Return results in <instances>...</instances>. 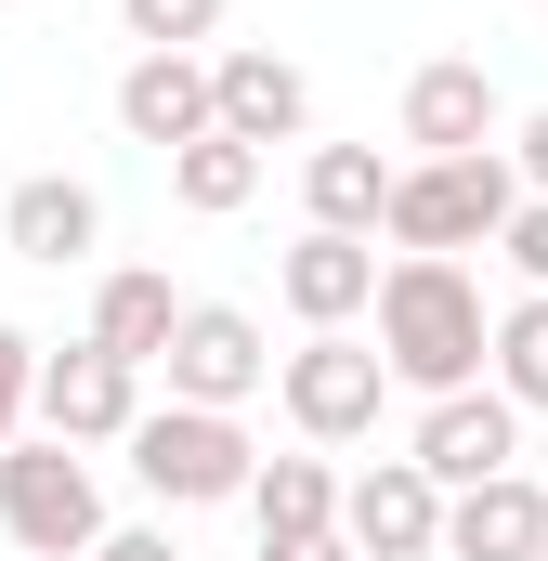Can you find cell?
I'll return each mask as SVG.
<instances>
[{
	"label": "cell",
	"instance_id": "cell-19",
	"mask_svg": "<svg viewBox=\"0 0 548 561\" xmlns=\"http://www.w3.org/2000/svg\"><path fill=\"white\" fill-rule=\"evenodd\" d=\"M249 523H262V536H327V523H340V470H327V457H262V470H249Z\"/></svg>",
	"mask_w": 548,
	"mask_h": 561
},
{
	"label": "cell",
	"instance_id": "cell-27",
	"mask_svg": "<svg viewBox=\"0 0 548 561\" xmlns=\"http://www.w3.org/2000/svg\"><path fill=\"white\" fill-rule=\"evenodd\" d=\"M0 13H13V0H0Z\"/></svg>",
	"mask_w": 548,
	"mask_h": 561
},
{
	"label": "cell",
	"instance_id": "cell-23",
	"mask_svg": "<svg viewBox=\"0 0 548 561\" xmlns=\"http://www.w3.org/2000/svg\"><path fill=\"white\" fill-rule=\"evenodd\" d=\"M26 379H39V340H26V327H0V444L26 431Z\"/></svg>",
	"mask_w": 548,
	"mask_h": 561
},
{
	"label": "cell",
	"instance_id": "cell-15",
	"mask_svg": "<svg viewBox=\"0 0 548 561\" xmlns=\"http://www.w3.org/2000/svg\"><path fill=\"white\" fill-rule=\"evenodd\" d=\"M118 131L132 144H196L209 131V53H132V79H118Z\"/></svg>",
	"mask_w": 548,
	"mask_h": 561
},
{
	"label": "cell",
	"instance_id": "cell-20",
	"mask_svg": "<svg viewBox=\"0 0 548 561\" xmlns=\"http://www.w3.org/2000/svg\"><path fill=\"white\" fill-rule=\"evenodd\" d=\"M483 366H496V392H510L523 419H548V300H536V287L483 327Z\"/></svg>",
	"mask_w": 548,
	"mask_h": 561
},
{
	"label": "cell",
	"instance_id": "cell-4",
	"mask_svg": "<svg viewBox=\"0 0 548 561\" xmlns=\"http://www.w3.org/2000/svg\"><path fill=\"white\" fill-rule=\"evenodd\" d=\"M118 444H132V483L157 510H222V496H249V470H262V444L222 419V405H144Z\"/></svg>",
	"mask_w": 548,
	"mask_h": 561
},
{
	"label": "cell",
	"instance_id": "cell-11",
	"mask_svg": "<svg viewBox=\"0 0 548 561\" xmlns=\"http://www.w3.org/2000/svg\"><path fill=\"white\" fill-rule=\"evenodd\" d=\"M0 249L39 262V275H79V262L105 249V196H92L79 170H26V183L0 196Z\"/></svg>",
	"mask_w": 548,
	"mask_h": 561
},
{
	"label": "cell",
	"instance_id": "cell-18",
	"mask_svg": "<svg viewBox=\"0 0 548 561\" xmlns=\"http://www.w3.org/2000/svg\"><path fill=\"white\" fill-rule=\"evenodd\" d=\"M170 196H183L196 222H236V209L262 196V144H236V131H196V144H170Z\"/></svg>",
	"mask_w": 548,
	"mask_h": 561
},
{
	"label": "cell",
	"instance_id": "cell-12",
	"mask_svg": "<svg viewBox=\"0 0 548 561\" xmlns=\"http://www.w3.org/2000/svg\"><path fill=\"white\" fill-rule=\"evenodd\" d=\"M496 131H510V105H496V79L470 53H431L406 79V144L418 157H470V144H496Z\"/></svg>",
	"mask_w": 548,
	"mask_h": 561
},
{
	"label": "cell",
	"instance_id": "cell-9",
	"mask_svg": "<svg viewBox=\"0 0 548 561\" xmlns=\"http://www.w3.org/2000/svg\"><path fill=\"white\" fill-rule=\"evenodd\" d=\"M340 549L353 561H444V483L418 457H379L340 483Z\"/></svg>",
	"mask_w": 548,
	"mask_h": 561
},
{
	"label": "cell",
	"instance_id": "cell-1",
	"mask_svg": "<svg viewBox=\"0 0 548 561\" xmlns=\"http://www.w3.org/2000/svg\"><path fill=\"white\" fill-rule=\"evenodd\" d=\"M366 313H379L366 353H379L392 392L431 405V392H470V379H483V327H496V313H483L470 262H418L406 249V262H379V300H366Z\"/></svg>",
	"mask_w": 548,
	"mask_h": 561
},
{
	"label": "cell",
	"instance_id": "cell-5",
	"mask_svg": "<svg viewBox=\"0 0 548 561\" xmlns=\"http://www.w3.org/2000/svg\"><path fill=\"white\" fill-rule=\"evenodd\" d=\"M274 405H287L300 444H366L379 405H392V379H379V353L353 327H313L300 353H274Z\"/></svg>",
	"mask_w": 548,
	"mask_h": 561
},
{
	"label": "cell",
	"instance_id": "cell-10",
	"mask_svg": "<svg viewBox=\"0 0 548 561\" xmlns=\"http://www.w3.org/2000/svg\"><path fill=\"white\" fill-rule=\"evenodd\" d=\"M209 131H236V144H300V131H313V79H300L287 53H262V39L209 53Z\"/></svg>",
	"mask_w": 548,
	"mask_h": 561
},
{
	"label": "cell",
	"instance_id": "cell-26",
	"mask_svg": "<svg viewBox=\"0 0 548 561\" xmlns=\"http://www.w3.org/2000/svg\"><path fill=\"white\" fill-rule=\"evenodd\" d=\"M262 561H353V549H340V523H327V536H262Z\"/></svg>",
	"mask_w": 548,
	"mask_h": 561
},
{
	"label": "cell",
	"instance_id": "cell-21",
	"mask_svg": "<svg viewBox=\"0 0 548 561\" xmlns=\"http://www.w3.org/2000/svg\"><path fill=\"white\" fill-rule=\"evenodd\" d=\"M118 26H132L144 53H209L222 39V0H118Z\"/></svg>",
	"mask_w": 548,
	"mask_h": 561
},
{
	"label": "cell",
	"instance_id": "cell-7",
	"mask_svg": "<svg viewBox=\"0 0 548 561\" xmlns=\"http://www.w3.org/2000/svg\"><path fill=\"white\" fill-rule=\"evenodd\" d=\"M418 470L444 483V496H470V483H496V470H523V405L496 392V379H470V392H431L418 405Z\"/></svg>",
	"mask_w": 548,
	"mask_h": 561
},
{
	"label": "cell",
	"instance_id": "cell-24",
	"mask_svg": "<svg viewBox=\"0 0 548 561\" xmlns=\"http://www.w3.org/2000/svg\"><path fill=\"white\" fill-rule=\"evenodd\" d=\"M92 561H183V536H170V523H105Z\"/></svg>",
	"mask_w": 548,
	"mask_h": 561
},
{
	"label": "cell",
	"instance_id": "cell-22",
	"mask_svg": "<svg viewBox=\"0 0 548 561\" xmlns=\"http://www.w3.org/2000/svg\"><path fill=\"white\" fill-rule=\"evenodd\" d=\"M496 249H510V275H523V287L548 300V196H523V209L496 222Z\"/></svg>",
	"mask_w": 548,
	"mask_h": 561
},
{
	"label": "cell",
	"instance_id": "cell-25",
	"mask_svg": "<svg viewBox=\"0 0 548 561\" xmlns=\"http://www.w3.org/2000/svg\"><path fill=\"white\" fill-rule=\"evenodd\" d=\"M496 157H510V183H523V196H548V105L523 118V131H496Z\"/></svg>",
	"mask_w": 548,
	"mask_h": 561
},
{
	"label": "cell",
	"instance_id": "cell-3",
	"mask_svg": "<svg viewBox=\"0 0 548 561\" xmlns=\"http://www.w3.org/2000/svg\"><path fill=\"white\" fill-rule=\"evenodd\" d=\"M0 536H13L26 561H92V536H105L92 457L53 444V431H13V444H0Z\"/></svg>",
	"mask_w": 548,
	"mask_h": 561
},
{
	"label": "cell",
	"instance_id": "cell-6",
	"mask_svg": "<svg viewBox=\"0 0 548 561\" xmlns=\"http://www.w3.org/2000/svg\"><path fill=\"white\" fill-rule=\"evenodd\" d=\"M157 366H170V405H222V419H236V405H249V392L274 379L262 313H236V300H183V313H170V353H157Z\"/></svg>",
	"mask_w": 548,
	"mask_h": 561
},
{
	"label": "cell",
	"instance_id": "cell-8",
	"mask_svg": "<svg viewBox=\"0 0 548 561\" xmlns=\"http://www.w3.org/2000/svg\"><path fill=\"white\" fill-rule=\"evenodd\" d=\"M26 419L53 431V444H118V431L144 419V366H118V353H92V340H66V353H39V379H26Z\"/></svg>",
	"mask_w": 548,
	"mask_h": 561
},
{
	"label": "cell",
	"instance_id": "cell-14",
	"mask_svg": "<svg viewBox=\"0 0 548 561\" xmlns=\"http://www.w3.org/2000/svg\"><path fill=\"white\" fill-rule=\"evenodd\" d=\"M274 300H287L300 327H353V313L379 300V236H300V249L274 262Z\"/></svg>",
	"mask_w": 548,
	"mask_h": 561
},
{
	"label": "cell",
	"instance_id": "cell-28",
	"mask_svg": "<svg viewBox=\"0 0 548 561\" xmlns=\"http://www.w3.org/2000/svg\"><path fill=\"white\" fill-rule=\"evenodd\" d=\"M536 561H548V549H536Z\"/></svg>",
	"mask_w": 548,
	"mask_h": 561
},
{
	"label": "cell",
	"instance_id": "cell-2",
	"mask_svg": "<svg viewBox=\"0 0 548 561\" xmlns=\"http://www.w3.org/2000/svg\"><path fill=\"white\" fill-rule=\"evenodd\" d=\"M510 209H523L510 157H496V144H470V157H406V170H392L379 236L418 249V262H457V249H496V222H510Z\"/></svg>",
	"mask_w": 548,
	"mask_h": 561
},
{
	"label": "cell",
	"instance_id": "cell-16",
	"mask_svg": "<svg viewBox=\"0 0 548 561\" xmlns=\"http://www.w3.org/2000/svg\"><path fill=\"white\" fill-rule=\"evenodd\" d=\"M300 209H313V236H379L392 157H379V144H313V157H300Z\"/></svg>",
	"mask_w": 548,
	"mask_h": 561
},
{
	"label": "cell",
	"instance_id": "cell-17",
	"mask_svg": "<svg viewBox=\"0 0 548 561\" xmlns=\"http://www.w3.org/2000/svg\"><path fill=\"white\" fill-rule=\"evenodd\" d=\"M170 313H183V287L157 275V262H118V275L92 287V353H118V366H157V353H170Z\"/></svg>",
	"mask_w": 548,
	"mask_h": 561
},
{
	"label": "cell",
	"instance_id": "cell-13",
	"mask_svg": "<svg viewBox=\"0 0 548 561\" xmlns=\"http://www.w3.org/2000/svg\"><path fill=\"white\" fill-rule=\"evenodd\" d=\"M548 549V483L536 470H496L470 496H444V561H536Z\"/></svg>",
	"mask_w": 548,
	"mask_h": 561
}]
</instances>
